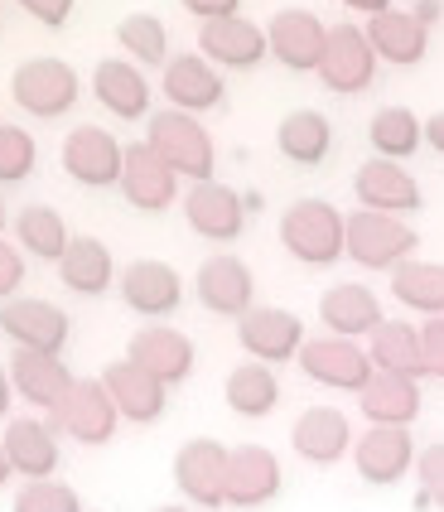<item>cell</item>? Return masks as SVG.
I'll return each instance as SVG.
<instances>
[{
	"mask_svg": "<svg viewBox=\"0 0 444 512\" xmlns=\"http://www.w3.org/2000/svg\"><path fill=\"white\" fill-rule=\"evenodd\" d=\"M280 247L300 266H333L348 256V213L329 199H295L280 213Z\"/></svg>",
	"mask_w": 444,
	"mask_h": 512,
	"instance_id": "6da1fadb",
	"label": "cell"
},
{
	"mask_svg": "<svg viewBox=\"0 0 444 512\" xmlns=\"http://www.w3.org/2000/svg\"><path fill=\"white\" fill-rule=\"evenodd\" d=\"M145 145H150V150H155V155H160L179 179H189V184L213 179L218 145H213L208 126H203L194 112H174V107L150 112V121H145Z\"/></svg>",
	"mask_w": 444,
	"mask_h": 512,
	"instance_id": "7a4b0ae2",
	"label": "cell"
},
{
	"mask_svg": "<svg viewBox=\"0 0 444 512\" xmlns=\"http://www.w3.org/2000/svg\"><path fill=\"white\" fill-rule=\"evenodd\" d=\"M10 97H15V107L25 116H34V121H58V116H68L78 107L83 78L73 73V63H63V58H54V54H39L15 68Z\"/></svg>",
	"mask_w": 444,
	"mask_h": 512,
	"instance_id": "3957f363",
	"label": "cell"
},
{
	"mask_svg": "<svg viewBox=\"0 0 444 512\" xmlns=\"http://www.w3.org/2000/svg\"><path fill=\"white\" fill-rule=\"evenodd\" d=\"M420 247V232L396 218V213H372L358 208L348 213V261H358L362 271H396L401 261H411Z\"/></svg>",
	"mask_w": 444,
	"mask_h": 512,
	"instance_id": "277c9868",
	"label": "cell"
},
{
	"mask_svg": "<svg viewBox=\"0 0 444 512\" xmlns=\"http://www.w3.org/2000/svg\"><path fill=\"white\" fill-rule=\"evenodd\" d=\"M377 49H372V39H367V29L362 25H333L329 39H324V54H319V68H314V78L338 92V97H358L367 87L377 83Z\"/></svg>",
	"mask_w": 444,
	"mask_h": 512,
	"instance_id": "5b68a950",
	"label": "cell"
},
{
	"mask_svg": "<svg viewBox=\"0 0 444 512\" xmlns=\"http://www.w3.org/2000/svg\"><path fill=\"white\" fill-rule=\"evenodd\" d=\"M174 488L189 498V508H227V445L213 435L184 440L174 455Z\"/></svg>",
	"mask_w": 444,
	"mask_h": 512,
	"instance_id": "8992f818",
	"label": "cell"
},
{
	"mask_svg": "<svg viewBox=\"0 0 444 512\" xmlns=\"http://www.w3.org/2000/svg\"><path fill=\"white\" fill-rule=\"evenodd\" d=\"M49 421L78 445H107L116 426H121V411H116L111 392L102 387V377H78L68 387V397L49 411Z\"/></svg>",
	"mask_w": 444,
	"mask_h": 512,
	"instance_id": "52a82bcc",
	"label": "cell"
},
{
	"mask_svg": "<svg viewBox=\"0 0 444 512\" xmlns=\"http://www.w3.org/2000/svg\"><path fill=\"white\" fill-rule=\"evenodd\" d=\"M295 363H300V372H305L309 382H319V387H329V392H353V397H358L362 387L372 382V372H377L358 339H338V334L305 339Z\"/></svg>",
	"mask_w": 444,
	"mask_h": 512,
	"instance_id": "ba28073f",
	"label": "cell"
},
{
	"mask_svg": "<svg viewBox=\"0 0 444 512\" xmlns=\"http://www.w3.org/2000/svg\"><path fill=\"white\" fill-rule=\"evenodd\" d=\"M0 334L15 348H34V353H63L73 339V319L58 310L54 300L39 295H10L0 300Z\"/></svg>",
	"mask_w": 444,
	"mask_h": 512,
	"instance_id": "9c48e42d",
	"label": "cell"
},
{
	"mask_svg": "<svg viewBox=\"0 0 444 512\" xmlns=\"http://www.w3.org/2000/svg\"><path fill=\"white\" fill-rule=\"evenodd\" d=\"M305 319L295 310H280V305H251L242 319H237V343H242V353L256 358V363H290V358H300V348H305Z\"/></svg>",
	"mask_w": 444,
	"mask_h": 512,
	"instance_id": "30bf717a",
	"label": "cell"
},
{
	"mask_svg": "<svg viewBox=\"0 0 444 512\" xmlns=\"http://www.w3.org/2000/svg\"><path fill=\"white\" fill-rule=\"evenodd\" d=\"M184 208V218H189V228L203 237V242H237L242 232H247V203L242 194L232 189V184H222V179H198L189 184V194L179 199Z\"/></svg>",
	"mask_w": 444,
	"mask_h": 512,
	"instance_id": "8fae6325",
	"label": "cell"
},
{
	"mask_svg": "<svg viewBox=\"0 0 444 512\" xmlns=\"http://www.w3.org/2000/svg\"><path fill=\"white\" fill-rule=\"evenodd\" d=\"M58 160H63V174L78 179L83 189H116L121 165H126V145L107 126H73Z\"/></svg>",
	"mask_w": 444,
	"mask_h": 512,
	"instance_id": "7c38bea8",
	"label": "cell"
},
{
	"mask_svg": "<svg viewBox=\"0 0 444 512\" xmlns=\"http://www.w3.org/2000/svg\"><path fill=\"white\" fill-rule=\"evenodd\" d=\"M194 295L198 305L218 319H242L256 305V276L242 256H208L194 271Z\"/></svg>",
	"mask_w": 444,
	"mask_h": 512,
	"instance_id": "4fadbf2b",
	"label": "cell"
},
{
	"mask_svg": "<svg viewBox=\"0 0 444 512\" xmlns=\"http://www.w3.org/2000/svg\"><path fill=\"white\" fill-rule=\"evenodd\" d=\"M116 285H121V300H126L140 319H155V324L184 305V276H179L169 261H160V256L131 261V266L116 276Z\"/></svg>",
	"mask_w": 444,
	"mask_h": 512,
	"instance_id": "5bb4252c",
	"label": "cell"
},
{
	"mask_svg": "<svg viewBox=\"0 0 444 512\" xmlns=\"http://www.w3.org/2000/svg\"><path fill=\"white\" fill-rule=\"evenodd\" d=\"M416 455L420 450L406 426H367L358 440H353V464H358V474L372 488L401 484V479L416 469Z\"/></svg>",
	"mask_w": 444,
	"mask_h": 512,
	"instance_id": "9a60e30c",
	"label": "cell"
},
{
	"mask_svg": "<svg viewBox=\"0 0 444 512\" xmlns=\"http://www.w3.org/2000/svg\"><path fill=\"white\" fill-rule=\"evenodd\" d=\"M160 92H165V102L174 112H213L222 107V97H227V83H222V68L218 63H208V58L198 54H174L165 63V78H160Z\"/></svg>",
	"mask_w": 444,
	"mask_h": 512,
	"instance_id": "2e32d148",
	"label": "cell"
},
{
	"mask_svg": "<svg viewBox=\"0 0 444 512\" xmlns=\"http://www.w3.org/2000/svg\"><path fill=\"white\" fill-rule=\"evenodd\" d=\"M324 39H329V25H324L314 10H305V5L276 10L271 25H266L271 58L285 63L290 73H314V68H319V54H324Z\"/></svg>",
	"mask_w": 444,
	"mask_h": 512,
	"instance_id": "e0dca14e",
	"label": "cell"
},
{
	"mask_svg": "<svg viewBox=\"0 0 444 512\" xmlns=\"http://www.w3.org/2000/svg\"><path fill=\"white\" fill-rule=\"evenodd\" d=\"M92 97L116 121H150L155 87H150L140 63H131V58L121 54V58H97V68H92Z\"/></svg>",
	"mask_w": 444,
	"mask_h": 512,
	"instance_id": "ac0fdd59",
	"label": "cell"
},
{
	"mask_svg": "<svg viewBox=\"0 0 444 512\" xmlns=\"http://www.w3.org/2000/svg\"><path fill=\"white\" fill-rule=\"evenodd\" d=\"M280 484V459L266 445H232L227 450V508H266L276 503Z\"/></svg>",
	"mask_w": 444,
	"mask_h": 512,
	"instance_id": "d6986e66",
	"label": "cell"
},
{
	"mask_svg": "<svg viewBox=\"0 0 444 512\" xmlns=\"http://www.w3.org/2000/svg\"><path fill=\"white\" fill-rule=\"evenodd\" d=\"M198 54L208 58V63H218V68L251 73V68H261L266 54H271L266 25H251L242 15H232V20H208V25H198Z\"/></svg>",
	"mask_w": 444,
	"mask_h": 512,
	"instance_id": "ffe728a7",
	"label": "cell"
},
{
	"mask_svg": "<svg viewBox=\"0 0 444 512\" xmlns=\"http://www.w3.org/2000/svg\"><path fill=\"white\" fill-rule=\"evenodd\" d=\"M116 189L140 213H169L174 199H179V174L140 141V145H126V165H121V184Z\"/></svg>",
	"mask_w": 444,
	"mask_h": 512,
	"instance_id": "44dd1931",
	"label": "cell"
},
{
	"mask_svg": "<svg viewBox=\"0 0 444 512\" xmlns=\"http://www.w3.org/2000/svg\"><path fill=\"white\" fill-rule=\"evenodd\" d=\"M102 387L111 392L116 411H121V421H136V426H155V421L165 416V406H169V387L155 377V372L136 368L131 358L107 363V368H102Z\"/></svg>",
	"mask_w": 444,
	"mask_h": 512,
	"instance_id": "7402d4cb",
	"label": "cell"
},
{
	"mask_svg": "<svg viewBox=\"0 0 444 512\" xmlns=\"http://www.w3.org/2000/svg\"><path fill=\"white\" fill-rule=\"evenodd\" d=\"M353 194H358V208H372V213H396V218H406V213H416L425 194H420V184L411 179V170L401 165V160H367L358 165L353 174Z\"/></svg>",
	"mask_w": 444,
	"mask_h": 512,
	"instance_id": "603a6c76",
	"label": "cell"
},
{
	"mask_svg": "<svg viewBox=\"0 0 444 512\" xmlns=\"http://www.w3.org/2000/svg\"><path fill=\"white\" fill-rule=\"evenodd\" d=\"M126 358L136 363V368L155 372L165 387H179V382H189L194 377V339L189 334H179V329H169V324H150V329H140L131 334L126 343Z\"/></svg>",
	"mask_w": 444,
	"mask_h": 512,
	"instance_id": "cb8c5ba5",
	"label": "cell"
},
{
	"mask_svg": "<svg viewBox=\"0 0 444 512\" xmlns=\"http://www.w3.org/2000/svg\"><path fill=\"white\" fill-rule=\"evenodd\" d=\"M0 445H5L10 469H15L20 479H54L58 459H63L54 421H34V416H10Z\"/></svg>",
	"mask_w": 444,
	"mask_h": 512,
	"instance_id": "d4e9b609",
	"label": "cell"
},
{
	"mask_svg": "<svg viewBox=\"0 0 444 512\" xmlns=\"http://www.w3.org/2000/svg\"><path fill=\"white\" fill-rule=\"evenodd\" d=\"M5 368H10V382H15L20 401L39 406V411H54L58 401L68 397V387L78 382V377L68 372V363H63V353H34V348H15Z\"/></svg>",
	"mask_w": 444,
	"mask_h": 512,
	"instance_id": "484cf974",
	"label": "cell"
},
{
	"mask_svg": "<svg viewBox=\"0 0 444 512\" xmlns=\"http://www.w3.org/2000/svg\"><path fill=\"white\" fill-rule=\"evenodd\" d=\"M362 29H367V39H372V49H377L382 63L416 68V63H425V54H430V25L420 20L416 10L391 5V10H382V15H372Z\"/></svg>",
	"mask_w": 444,
	"mask_h": 512,
	"instance_id": "4316f807",
	"label": "cell"
},
{
	"mask_svg": "<svg viewBox=\"0 0 444 512\" xmlns=\"http://www.w3.org/2000/svg\"><path fill=\"white\" fill-rule=\"evenodd\" d=\"M319 319H324V329L338 334V339H362V334H372L387 314H382V295H377L372 285L338 281L319 295Z\"/></svg>",
	"mask_w": 444,
	"mask_h": 512,
	"instance_id": "83f0119b",
	"label": "cell"
},
{
	"mask_svg": "<svg viewBox=\"0 0 444 512\" xmlns=\"http://www.w3.org/2000/svg\"><path fill=\"white\" fill-rule=\"evenodd\" d=\"M290 445H295V455L305 459V464L329 469L343 455H353V426L333 406H309V411H300V421L290 430Z\"/></svg>",
	"mask_w": 444,
	"mask_h": 512,
	"instance_id": "f1b7e54d",
	"label": "cell"
},
{
	"mask_svg": "<svg viewBox=\"0 0 444 512\" xmlns=\"http://www.w3.org/2000/svg\"><path fill=\"white\" fill-rule=\"evenodd\" d=\"M358 406L362 416L372 421V426H416L420 406V377H401V372H372V382L358 392Z\"/></svg>",
	"mask_w": 444,
	"mask_h": 512,
	"instance_id": "f546056e",
	"label": "cell"
},
{
	"mask_svg": "<svg viewBox=\"0 0 444 512\" xmlns=\"http://www.w3.org/2000/svg\"><path fill=\"white\" fill-rule=\"evenodd\" d=\"M116 256L102 237H73L68 242V252L58 261V281L68 285L73 295H87V300H97V295H107L111 285H116Z\"/></svg>",
	"mask_w": 444,
	"mask_h": 512,
	"instance_id": "4dcf8cb0",
	"label": "cell"
},
{
	"mask_svg": "<svg viewBox=\"0 0 444 512\" xmlns=\"http://www.w3.org/2000/svg\"><path fill=\"white\" fill-rule=\"evenodd\" d=\"M276 150L290 160V165H324L333 150V121L324 112H314V107H300V112H290L285 121L276 126Z\"/></svg>",
	"mask_w": 444,
	"mask_h": 512,
	"instance_id": "1f68e13d",
	"label": "cell"
},
{
	"mask_svg": "<svg viewBox=\"0 0 444 512\" xmlns=\"http://www.w3.org/2000/svg\"><path fill=\"white\" fill-rule=\"evenodd\" d=\"M367 358L377 372H401V377H425V353H420V324L411 319H382L367 334Z\"/></svg>",
	"mask_w": 444,
	"mask_h": 512,
	"instance_id": "d6a6232c",
	"label": "cell"
},
{
	"mask_svg": "<svg viewBox=\"0 0 444 512\" xmlns=\"http://www.w3.org/2000/svg\"><path fill=\"white\" fill-rule=\"evenodd\" d=\"M222 401H227V411L232 416H251V421H261V416H271L280 406V382L271 363H237V368L227 372V382H222Z\"/></svg>",
	"mask_w": 444,
	"mask_h": 512,
	"instance_id": "836d02e7",
	"label": "cell"
},
{
	"mask_svg": "<svg viewBox=\"0 0 444 512\" xmlns=\"http://www.w3.org/2000/svg\"><path fill=\"white\" fill-rule=\"evenodd\" d=\"M10 228L20 237V252L25 256H39V261H63L68 252V242H73V232L63 223V213L49 208V203H25L15 218H10Z\"/></svg>",
	"mask_w": 444,
	"mask_h": 512,
	"instance_id": "e575fe53",
	"label": "cell"
},
{
	"mask_svg": "<svg viewBox=\"0 0 444 512\" xmlns=\"http://www.w3.org/2000/svg\"><path fill=\"white\" fill-rule=\"evenodd\" d=\"M391 276V300H401L416 314H444V266L435 261H401Z\"/></svg>",
	"mask_w": 444,
	"mask_h": 512,
	"instance_id": "d590c367",
	"label": "cell"
},
{
	"mask_svg": "<svg viewBox=\"0 0 444 512\" xmlns=\"http://www.w3.org/2000/svg\"><path fill=\"white\" fill-rule=\"evenodd\" d=\"M367 141H372V150L382 160H401L406 165L425 145V121L411 107H382V112L372 116V126H367Z\"/></svg>",
	"mask_w": 444,
	"mask_h": 512,
	"instance_id": "8d00e7d4",
	"label": "cell"
},
{
	"mask_svg": "<svg viewBox=\"0 0 444 512\" xmlns=\"http://www.w3.org/2000/svg\"><path fill=\"white\" fill-rule=\"evenodd\" d=\"M116 44H121V54L140 63V68H165L169 63V25L160 15H150V10H136V15H126L121 25H116Z\"/></svg>",
	"mask_w": 444,
	"mask_h": 512,
	"instance_id": "74e56055",
	"label": "cell"
},
{
	"mask_svg": "<svg viewBox=\"0 0 444 512\" xmlns=\"http://www.w3.org/2000/svg\"><path fill=\"white\" fill-rule=\"evenodd\" d=\"M39 165V141L29 136L25 126H5L0 121V189L5 184H25Z\"/></svg>",
	"mask_w": 444,
	"mask_h": 512,
	"instance_id": "f35d334b",
	"label": "cell"
},
{
	"mask_svg": "<svg viewBox=\"0 0 444 512\" xmlns=\"http://www.w3.org/2000/svg\"><path fill=\"white\" fill-rule=\"evenodd\" d=\"M15 512H83V498L63 479H25L15 493Z\"/></svg>",
	"mask_w": 444,
	"mask_h": 512,
	"instance_id": "ab89813d",
	"label": "cell"
},
{
	"mask_svg": "<svg viewBox=\"0 0 444 512\" xmlns=\"http://www.w3.org/2000/svg\"><path fill=\"white\" fill-rule=\"evenodd\" d=\"M416 479H420V498L444 512V440L440 445H425L416 455Z\"/></svg>",
	"mask_w": 444,
	"mask_h": 512,
	"instance_id": "60d3db41",
	"label": "cell"
},
{
	"mask_svg": "<svg viewBox=\"0 0 444 512\" xmlns=\"http://www.w3.org/2000/svg\"><path fill=\"white\" fill-rule=\"evenodd\" d=\"M420 353H425V377L444 382V314H430L420 324Z\"/></svg>",
	"mask_w": 444,
	"mask_h": 512,
	"instance_id": "b9f144b4",
	"label": "cell"
},
{
	"mask_svg": "<svg viewBox=\"0 0 444 512\" xmlns=\"http://www.w3.org/2000/svg\"><path fill=\"white\" fill-rule=\"evenodd\" d=\"M20 10H25L29 20H39L44 29H63L73 20V10H78V0H15Z\"/></svg>",
	"mask_w": 444,
	"mask_h": 512,
	"instance_id": "7bdbcfd3",
	"label": "cell"
},
{
	"mask_svg": "<svg viewBox=\"0 0 444 512\" xmlns=\"http://www.w3.org/2000/svg\"><path fill=\"white\" fill-rule=\"evenodd\" d=\"M25 256L15 242H5L0 237V300H10V295H20V285H25Z\"/></svg>",
	"mask_w": 444,
	"mask_h": 512,
	"instance_id": "ee69618b",
	"label": "cell"
},
{
	"mask_svg": "<svg viewBox=\"0 0 444 512\" xmlns=\"http://www.w3.org/2000/svg\"><path fill=\"white\" fill-rule=\"evenodd\" d=\"M179 5H184L194 20H203V25H208V20H232V15L242 10V0H179Z\"/></svg>",
	"mask_w": 444,
	"mask_h": 512,
	"instance_id": "f6af8a7d",
	"label": "cell"
},
{
	"mask_svg": "<svg viewBox=\"0 0 444 512\" xmlns=\"http://www.w3.org/2000/svg\"><path fill=\"white\" fill-rule=\"evenodd\" d=\"M425 145H430L435 155H444V112L425 116Z\"/></svg>",
	"mask_w": 444,
	"mask_h": 512,
	"instance_id": "bcb514c9",
	"label": "cell"
},
{
	"mask_svg": "<svg viewBox=\"0 0 444 512\" xmlns=\"http://www.w3.org/2000/svg\"><path fill=\"white\" fill-rule=\"evenodd\" d=\"M338 5H348V10H358V15H367V20H372V15H382V10H391L396 0H338Z\"/></svg>",
	"mask_w": 444,
	"mask_h": 512,
	"instance_id": "7dc6e473",
	"label": "cell"
},
{
	"mask_svg": "<svg viewBox=\"0 0 444 512\" xmlns=\"http://www.w3.org/2000/svg\"><path fill=\"white\" fill-rule=\"evenodd\" d=\"M10 401H15V382H10V368L0 363V421H10Z\"/></svg>",
	"mask_w": 444,
	"mask_h": 512,
	"instance_id": "c3c4849f",
	"label": "cell"
},
{
	"mask_svg": "<svg viewBox=\"0 0 444 512\" xmlns=\"http://www.w3.org/2000/svg\"><path fill=\"white\" fill-rule=\"evenodd\" d=\"M10 474H15V469H10V455H5V445H0V488L10 484Z\"/></svg>",
	"mask_w": 444,
	"mask_h": 512,
	"instance_id": "681fc988",
	"label": "cell"
},
{
	"mask_svg": "<svg viewBox=\"0 0 444 512\" xmlns=\"http://www.w3.org/2000/svg\"><path fill=\"white\" fill-rule=\"evenodd\" d=\"M5 228H10V208H5V189H0V237H5Z\"/></svg>",
	"mask_w": 444,
	"mask_h": 512,
	"instance_id": "f907efd6",
	"label": "cell"
},
{
	"mask_svg": "<svg viewBox=\"0 0 444 512\" xmlns=\"http://www.w3.org/2000/svg\"><path fill=\"white\" fill-rule=\"evenodd\" d=\"M150 512H194V508H179V503H165V508H150Z\"/></svg>",
	"mask_w": 444,
	"mask_h": 512,
	"instance_id": "816d5d0a",
	"label": "cell"
},
{
	"mask_svg": "<svg viewBox=\"0 0 444 512\" xmlns=\"http://www.w3.org/2000/svg\"><path fill=\"white\" fill-rule=\"evenodd\" d=\"M0 29H5V0H0Z\"/></svg>",
	"mask_w": 444,
	"mask_h": 512,
	"instance_id": "f5cc1de1",
	"label": "cell"
},
{
	"mask_svg": "<svg viewBox=\"0 0 444 512\" xmlns=\"http://www.w3.org/2000/svg\"><path fill=\"white\" fill-rule=\"evenodd\" d=\"M83 512H87V508H83Z\"/></svg>",
	"mask_w": 444,
	"mask_h": 512,
	"instance_id": "db71d44e",
	"label": "cell"
}]
</instances>
